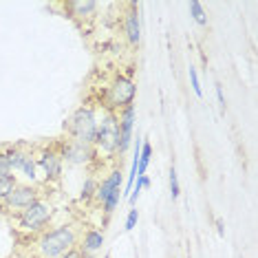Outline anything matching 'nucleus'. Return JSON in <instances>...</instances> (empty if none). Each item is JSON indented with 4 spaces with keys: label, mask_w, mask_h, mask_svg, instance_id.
<instances>
[{
    "label": "nucleus",
    "mask_w": 258,
    "mask_h": 258,
    "mask_svg": "<svg viewBox=\"0 0 258 258\" xmlns=\"http://www.w3.org/2000/svg\"><path fill=\"white\" fill-rule=\"evenodd\" d=\"M80 232L75 225H55L51 230H44L42 234L33 236V245H36V254L40 258H60L69 249L78 247Z\"/></svg>",
    "instance_id": "nucleus-1"
},
{
    "label": "nucleus",
    "mask_w": 258,
    "mask_h": 258,
    "mask_svg": "<svg viewBox=\"0 0 258 258\" xmlns=\"http://www.w3.org/2000/svg\"><path fill=\"white\" fill-rule=\"evenodd\" d=\"M97 124H99L97 108L93 104H82V106H78L69 115V119L64 121L62 128L71 142L93 146L95 135H97Z\"/></svg>",
    "instance_id": "nucleus-2"
},
{
    "label": "nucleus",
    "mask_w": 258,
    "mask_h": 258,
    "mask_svg": "<svg viewBox=\"0 0 258 258\" xmlns=\"http://www.w3.org/2000/svg\"><path fill=\"white\" fill-rule=\"evenodd\" d=\"M137 97V84L131 75L117 73L113 80L108 82L104 97L99 99V106H104L106 113H119L121 108L131 106Z\"/></svg>",
    "instance_id": "nucleus-3"
},
{
    "label": "nucleus",
    "mask_w": 258,
    "mask_h": 258,
    "mask_svg": "<svg viewBox=\"0 0 258 258\" xmlns=\"http://www.w3.org/2000/svg\"><path fill=\"white\" fill-rule=\"evenodd\" d=\"M51 219H53V203L44 201V199H38L27 210L11 216V221H16V225H18V230L31 234V236L42 234Z\"/></svg>",
    "instance_id": "nucleus-4"
},
{
    "label": "nucleus",
    "mask_w": 258,
    "mask_h": 258,
    "mask_svg": "<svg viewBox=\"0 0 258 258\" xmlns=\"http://www.w3.org/2000/svg\"><path fill=\"white\" fill-rule=\"evenodd\" d=\"M117 142H119V121H117V113H106L104 110L102 119L97 124V135L95 142H93V148H95L97 155H106L117 157Z\"/></svg>",
    "instance_id": "nucleus-5"
},
{
    "label": "nucleus",
    "mask_w": 258,
    "mask_h": 258,
    "mask_svg": "<svg viewBox=\"0 0 258 258\" xmlns=\"http://www.w3.org/2000/svg\"><path fill=\"white\" fill-rule=\"evenodd\" d=\"M36 163L38 168L44 172L46 183H55L62 179V170H64V161L62 155L57 150V142L51 146H42L40 150H36Z\"/></svg>",
    "instance_id": "nucleus-6"
},
{
    "label": "nucleus",
    "mask_w": 258,
    "mask_h": 258,
    "mask_svg": "<svg viewBox=\"0 0 258 258\" xmlns=\"http://www.w3.org/2000/svg\"><path fill=\"white\" fill-rule=\"evenodd\" d=\"M38 199H42V195H40V190H38V185H33V183H16V187L9 192V197L5 199V210H7V214L9 216H14V214H18L22 212V210H27L31 203H36Z\"/></svg>",
    "instance_id": "nucleus-7"
},
{
    "label": "nucleus",
    "mask_w": 258,
    "mask_h": 258,
    "mask_svg": "<svg viewBox=\"0 0 258 258\" xmlns=\"http://www.w3.org/2000/svg\"><path fill=\"white\" fill-rule=\"evenodd\" d=\"M57 150L62 155V161L69 163V166H89V163L97 159V152L93 146L78 144V142H71V139L57 142Z\"/></svg>",
    "instance_id": "nucleus-8"
},
{
    "label": "nucleus",
    "mask_w": 258,
    "mask_h": 258,
    "mask_svg": "<svg viewBox=\"0 0 258 258\" xmlns=\"http://www.w3.org/2000/svg\"><path fill=\"white\" fill-rule=\"evenodd\" d=\"M121 29H124V38L131 46H139L142 42V18H139V5L128 3L126 11L121 16Z\"/></svg>",
    "instance_id": "nucleus-9"
},
{
    "label": "nucleus",
    "mask_w": 258,
    "mask_h": 258,
    "mask_svg": "<svg viewBox=\"0 0 258 258\" xmlns=\"http://www.w3.org/2000/svg\"><path fill=\"white\" fill-rule=\"evenodd\" d=\"M102 5L99 3H93V0H69V3H64V9L69 11V18L78 20V22H89L97 16V11Z\"/></svg>",
    "instance_id": "nucleus-10"
},
{
    "label": "nucleus",
    "mask_w": 258,
    "mask_h": 258,
    "mask_svg": "<svg viewBox=\"0 0 258 258\" xmlns=\"http://www.w3.org/2000/svg\"><path fill=\"white\" fill-rule=\"evenodd\" d=\"M106 243V236H104L102 230H95V227H89L84 234L80 236L78 240V249L82 251L84 256H93L95 251H99Z\"/></svg>",
    "instance_id": "nucleus-11"
},
{
    "label": "nucleus",
    "mask_w": 258,
    "mask_h": 258,
    "mask_svg": "<svg viewBox=\"0 0 258 258\" xmlns=\"http://www.w3.org/2000/svg\"><path fill=\"white\" fill-rule=\"evenodd\" d=\"M121 183H124V177H121V170H119V168H113V170H110V172L106 174V179H102V183H97L95 201H97L99 205H102V203L108 199L110 192L121 190Z\"/></svg>",
    "instance_id": "nucleus-12"
},
{
    "label": "nucleus",
    "mask_w": 258,
    "mask_h": 258,
    "mask_svg": "<svg viewBox=\"0 0 258 258\" xmlns=\"http://www.w3.org/2000/svg\"><path fill=\"white\" fill-rule=\"evenodd\" d=\"M20 174L29 181V183H36L38 181V163H36V150L33 148L27 152L25 161H22V166H20Z\"/></svg>",
    "instance_id": "nucleus-13"
},
{
    "label": "nucleus",
    "mask_w": 258,
    "mask_h": 258,
    "mask_svg": "<svg viewBox=\"0 0 258 258\" xmlns=\"http://www.w3.org/2000/svg\"><path fill=\"white\" fill-rule=\"evenodd\" d=\"M150 159H152V146L150 142H142V150H139V166H137V177L146 174V170L150 166Z\"/></svg>",
    "instance_id": "nucleus-14"
},
{
    "label": "nucleus",
    "mask_w": 258,
    "mask_h": 258,
    "mask_svg": "<svg viewBox=\"0 0 258 258\" xmlns=\"http://www.w3.org/2000/svg\"><path fill=\"white\" fill-rule=\"evenodd\" d=\"M119 199H121V190H115V192H110L108 199L102 203V210H104V223H106L110 216H113V212L117 210V205H119Z\"/></svg>",
    "instance_id": "nucleus-15"
},
{
    "label": "nucleus",
    "mask_w": 258,
    "mask_h": 258,
    "mask_svg": "<svg viewBox=\"0 0 258 258\" xmlns=\"http://www.w3.org/2000/svg\"><path fill=\"white\" fill-rule=\"evenodd\" d=\"M148 187H150L148 174H142V177H137V183H133V190H131V195H128V201H131V205L137 203V199H139V195H142V190H148Z\"/></svg>",
    "instance_id": "nucleus-16"
},
{
    "label": "nucleus",
    "mask_w": 258,
    "mask_h": 258,
    "mask_svg": "<svg viewBox=\"0 0 258 258\" xmlns=\"http://www.w3.org/2000/svg\"><path fill=\"white\" fill-rule=\"evenodd\" d=\"M190 16L195 18L197 25H201V27L208 25V14H205L203 5L199 3V0H192V3H190Z\"/></svg>",
    "instance_id": "nucleus-17"
},
{
    "label": "nucleus",
    "mask_w": 258,
    "mask_h": 258,
    "mask_svg": "<svg viewBox=\"0 0 258 258\" xmlns=\"http://www.w3.org/2000/svg\"><path fill=\"white\" fill-rule=\"evenodd\" d=\"M95 190H97V181L89 177L84 181V185H82V192H80V201H84V203H89L95 199Z\"/></svg>",
    "instance_id": "nucleus-18"
},
{
    "label": "nucleus",
    "mask_w": 258,
    "mask_h": 258,
    "mask_svg": "<svg viewBox=\"0 0 258 258\" xmlns=\"http://www.w3.org/2000/svg\"><path fill=\"white\" fill-rule=\"evenodd\" d=\"M16 183H18V177H16V174H11V177L0 179V203H3L5 199L9 197V192L16 187Z\"/></svg>",
    "instance_id": "nucleus-19"
},
{
    "label": "nucleus",
    "mask_w": 258,
    "mask_h": 258,
    "mask_svg": "<svg viewBox=\"0 0 258 258\" xmlns=\"http://www.w3.org/2000/svg\"><path fill=\"white\" fill-rule=\"evenodd\" d=\"M14 174V170H11V163H9V157L7 152H5V148L0 146V179L5 177H11Z\"/></svg>",
    "instance_id": "nucleus-20"
},
{
    "label": "nucleus",
    "mask_w": 258,
    "mask_h": 258,
    "mask_svg": "<svg viewBox=\"0 0 258 258\" xmlns=\"http://www.w3.org/2000/svg\"><path fill=\"white\" fill-rule=\"evenodd\" d=\"M179 195H181V187H179L177 170L170 168V197H172V201H174V199H179Z\"/></svg>",
    "instance_id": "nucleus-21"
},
{
    "label": "nucleus",
    "mask_w": 258,
    "mask_h": 258,
    "mask_svg": "<svg viewBox=\"0 0 258 258\" xmlns=\"http://www.w3.org/2000/svg\"><path fill=\"white\" fill-rule=\"evenodd\" d=\"M190 84H192V91H195L197 97H203V89H201V82H199V75H197V69L190 67Z\"/></svg>",
    "instance_id": "nucleus-22"
},
{
    "label": "nucleus",
    "mask_w": 258,
    "mask_h": 258,
    "mask_svg": "<svg viewBox=\"0 0 258 258\" xmlns=\"http://www.w3.org/2000/svg\"><path fill=\"white\" fill-rule=\"evenodd\" d=\"M137 221H139V212L137 210H131V212H128V216H126V223H124V230L126 232H133L135 227H137Z\"/></svg>",
    "instance_id": "nucleus-23"
},
{
    "label": "nucleus",
    "mask_w": 258,
    "mask_h": 258,
    "mask_svg": "<svg viewBox=\"0 0 258 258\" xmlns=\"http://www.w3.org/2000/svg\"><path fill=\"white\" fill-rule=\"evenodd\" d=\"M214 91H216V99H219V106H221L223 113H225L227 104H225V95H223V84H221V82H216V84H214Z\"/></svg>",
    "instance_id": "nucleus-24"
},
{
    "label": "nucleus",
    "mask_w": 258,
    "mask_h": 258,
    "mask_svg": "<svg viewBox=\"0 0 258 258\" xmlns=\"http://www.w3.org/2000/svg\"><path fill=\"white\" fill-rule=\"evenodd\" d=\"M60 258H86V256L82 254V251H80L78 247H73V249H69L67 254H64V256H60Z\"/></svg>",
    "instance_id": "nucleus-25"
},
{
    "label": "nucleus",
    "mask_w": 258,
    "mask_h": 258,
    "mask_svg": "<svg viewBox=\"0 0 258 258\" xmlns=\"http://www.w3.org/2000/svg\"><path fill=\"white\" fill-rule=\"evenodd\" d=\"M216 232H219V236H225V221L221 216H216Z\"/></svg>",
    "instance_id": "nucleus-26"
},
{
    "label": "nucleus",
    "mask_w": 258,
    "mask_h": 258,
    "mask_svg": "<svg viewBox=\"0 0 258 258\" xmlns=\"http://www.w3.org/2000/svg\"><path fill=\"white\" fill-rule=\"evenodd\" d=\"M7 214V210H5V203H0V216Z\"/></svg>",
    "instance_id": "nucleus-27"
},
{
    "label": "nucleus",
    "mask_w": 258,
    "mask_h": 258,
    "mask_svg": "<svg viewBox=\"0 0 258 258\" xmlns=\"http://www.w3.org/2000/svg\"><path fill=\"white\" fill-rule=\"evenodd\" d=\"M104 258H110V254H106V256H104Z\"/></svg>",
    "instance_id": "nucleus-28"
},
{
    "label": "nucleus",
    "mask_w": 258,
    "mask_h": 258,
    "mask_svg": "<svg viewBox=\"0 0 258 258\" xmlns=\"http://www.w3.org/2000/svg\"><path fill=\"white\" fill-rule=\"evenodd\" d=\"M38 258H40V256H38Z\"/></svg>",
    "instance_id": "nucleus-29"
}]
</instances>
